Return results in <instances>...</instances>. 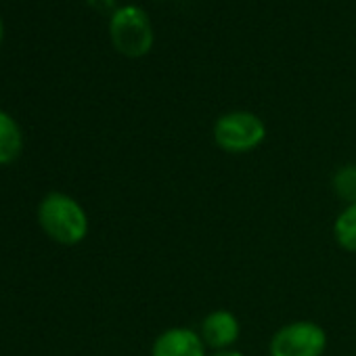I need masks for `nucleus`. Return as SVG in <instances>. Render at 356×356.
Listing matches in <instances>:
<instances>
[{
    "label": "nucleus",
    "mask_w": 356,
    "mask_h": 356,
    "mask_svg": "<svg viewBox=\"0 0 356 356\" xmlns=\"http://www.w3.org/2000/svg\"><path fill=\"white\" fill-rule=\"evenodd\" d=\"M24 151V134L19 124L7 113L0 111V165L13 163Z\"/></svg>",
    "instance_id": "0eeeda50"
},
{
    "label": "nucleus",
    "mask_w": 356,
    "mask_h": 356,
    "mask_svg": "<svg viewBox=\"0 0 356 356\" xmlns=\"http://www.w3.org/2000/svg\"><path fill=\"white\" fill-rule=\"evenodd\" d=\"M38 225L55 243L78 245L88 235V214L78 200L53 191L38 204Z\"/></svg>",
    "instance_id": "f257e3e1"
},
{
    "label": "nucleus",
    "mask_w": 356,
    "mask_h": 356,
    "mask_svg": "<svg viewBox=\"0 0 356 356\" xmlns=\"http://www.w3.org/2000/svg\"><path fill=\"white\" fill-rule=\"evenodd\" d=\"M200 335L206 343L208 350L212 352H222L235 348L241 335V323L235 312L218 308L208 312L202 323H200Z\"/></svg>",
    "instance_id": "39448f33"
},
{
    "label": "nucleus",
    "mask_w": 356,
    "mask_h": 356,
    "mask_svg": "<svg viewBox=\"0 0 356 356\" xmlns=\"http://www.w3.org/2000/svg\"><path fill=\"white\" fill-rule=\"evenodd\" d=\"M333 237L343 252L356 254V204L343 206L341 212L335 216Z\"/></svg>",
    "instance_id": "6e6552de"
},
{
    "label": "nucleus",
    "mask_w": 356,
    "mask_h": 356,
    "mask_svg": "<svg viewBox=\"0 0 356 356\" xmlns=\"http://www.w3.org/2000/svg\"><path fill=\"white\" fill-rule=\"evenodd\" d=\"M327 331L314 321H291L279 327L268 341V356H323Z\"/></svg>",
    "instance_id": "20e7f679"
},
{
    "label": "nucleus",
    "mask_w": 356,
    "mask_h": 356,
    "mask_svg": "<svg viewBox=\"0 0 356 356\" xmlns=\"http://www.w3.org/2000/svg\"><path fill=\"white\" fill-rule=\"evenodd\" d=\"M212 136L218 149L231 155H245L256 151L266 138V124L252 111H227L212 128Z\"/></svg>",
    "instance_id": "f03ea898"
},
{
    "label": "nucleus",
    "mask_w": 356,
    "mask_h": 356,
    "mask_svg": "<svg viewBox=\"0 0 356 356\" xmlns=\"http://www.w3.org/2000/svg\"><path fill=\"white\" fill-rule=\"evenodd\" d=\"M210 356H245V354L235 350V348H231V350H222V352H212Z\"/></svg>",
    "instance_id": "9d476101"
},
{
    "label": "nucleus",
    "mask_w": 356,
    "mask_h": 356,
    "mask_svg": "<svg viewBox=\"0 0 356 356\" xmlns=\"http://www.w3.org/2000/svg\"><path fill=\"white\" fill-rule=\"evenodd\" d=\"M0 42H3V22H0Z\"/></svg>",
    "instance_id": "9b49d317"
},
{
    "label": "nucleus",
    "mask_w": 356,
    "mask_h": 356,
    "mask_svg": "<svg viewBox=\"0 0 356 356\" xmlns=\"http://www.w3.org/2000/svg\"><path fill=\"white\" fill-rule=\"evenodd\" d=\"M151 356H210L197 329L170 327L151 343Z\"/></svg>",
    "instance_id": "423d86ee"
},
{
    "label": "nucleus",
    "mask_w": 356,
    "mask_h": 356,
    "mask_svg": "<svg viewBox=\"0 0 356 356\" xmlns=\"http://www.w3.org/2000/svg\"><path fill=\"white\" fill-rule=\"evenodd\" d=\"M331 191L339 202H343V206L356 204V163L350 161L335 168L331 176Z\"/></svg>",
    "instance_id": "1a4fd4ad"
},
{
    "label": "nucleus",
    "mask_w": 356,
    "mask_h": 356,
    "mask_svg": "<svg viewBox=\"0 0 356 356\" xmlns=\"http://www.w3.org/2000/svg\"><path fill=\"white\" fill-rule=\"evenodd\" d=\"M109 36L113 42V49L130 59L145 57L155 40L153 24L149 15L134 5L120 7L109 22Z\"/></svg>",
    "instance_id": "7ed1b4c3"
}]
</instances>
